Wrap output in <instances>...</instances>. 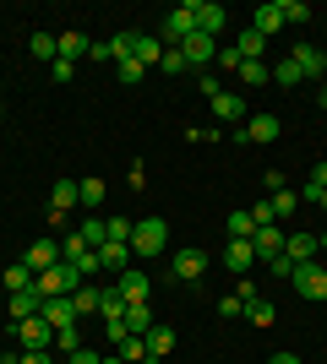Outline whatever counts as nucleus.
Listing matches in <instances>:
<instances>
[{
  "label": "nucleus",
  "mask_w": 327,
  "mask_h": 364,
  "mask_svg": "<svg viewBox=\"0 0 327 364\" xmlns=\"http://www.w3.org/2000/svg\"><path fill=\"white\" fill-rule=\"evenodd\" d=\"M0 364H6V353H0Z\"/></svg>",
  "instance_id": "13d9d810"
},
{
  "label": "nucleus",
  "mask_w": 327,
  "mask_h": 364,
  "mask_svg": "<svg viewBox=\"0 0 327 364\" xmlns=\"http://www.w3.org/2000/svg\"><path fill=\"white\" fill-rule=\"evenodd\" d=\"M279 11H284V22H311V6H306V0H279Z\"/></svg>",
  "instance_id": "a19ab883"
},
{
  "label": "nucleus",
  "mask_w": 327,
  "mask_h": 364,
  "mask_svg": "<svg viewBox=\"0 0 327 364\" xmlns=\"http://www.w3.org/2000/svg\"><path fill=\"white\" fill-rule=\"evenodd\" d=\"M246 321H251V326H273V321H279V310L256 294V299H246Z\"/></svg>",
  "instance_id": "c85d7f7f"
},
{
  "label": "nucleus",
  "mask_w": 327,
  "mask_h": 364,
  "mask_svg": "<svg viewBox=\"0 0 327 364\" xmlns=\"http://www.w3.org/2000/svg\"><path fill=\"white\" fill-rule=\"evenodd\" d=\"M224 228H229V240H251V234H256V223H251V207H234V213L224 218Z\"/></svg>",
  "instance_id": "a878e982"
},
{
  "label": "nucleus",
  "mask_w": 327,
  "mask_h": 364,
  "mask_svg": "<svg viewBox=\"0 0 327 364\" xmlns=\"http://www.w3.org/2000/svg\"><path fill=\"white\" fill-rule=\"evenodd\" d=\"M322 304H327V299H322Z\"/></svg>",
  "instance_id": "bf43d9fd"
},
{
  "label": "nucleus",
  "mask_w": 327,
  "mask_h": 364,
  "mask_svg": "<svg viewBox=\"0 0 327 364\" xmlns=\"http://www.w3.org/2000/svg\"><path fill=\"white\" fill-rule=\"evenodd\" d=\"M240 87H267V82H273V65H262V60H240Z\"/></svg>",
  "instance_id": "393cba45"
},
{
  "label": "nucleus",
  "mask_w": 327,
  "mask_h": 364,
  "mask_svg": "<svg viewBox=\"0 0 327 364\" xmlns=\"http://www.w3.org/2000/svg\"><path fill=\"white\" fill-rule=\"evenodd\" d=\"M55 49H61V60H77V55H88V38H82V33H61Z\"/></svg>",
  "instance_id": "72a5a7b5"
},
{
  "label": "nucleus",
  "mask_w": 327,
  "mask_h": 364,
  "mask_svg": "<svg viewBox=\"0 0 327 364\" xmlns=\"http://www.w3.org/2000/svg\"><path fill=\"white\" fill-rule=\"evenodd\" d=\"M234 49H240V60H262V49H267V38L256 28H246L240 38H234Z\"/></svg>",
  "instance_id": "cd10ccee"
},
{
  "label": "nucleus",
  "mask_w": 327,
  "mask_h": 364,
  "mask_svg": "<svg viewBox=\"0 0 327 364\" xmlns=\"http://www.w3.org/2000/svg\"><path fill=\"white\" fill-rule=\"evenodd\" d=\"M218 316H246V299H240V294H224V299H218Z\"/></svg>",
  "instance_id": "a18cd8bd"
},
{
  "label": "nucleus",
  "mask_w": 327,
  "mask_h": 364,
  "mask_svg": "<svg viewBox=\"0 0 327 364\" xmlns=\"http://www.w3.org/2000/svg\"><path fill=\"white\" fill-rule=\"evenodd\" d=\"M213 114H218V120H224V125H240V120H246V98L224 87V92H218V98H213Z\"/></svg>",
  "instance_id": "a211bd4d"
},
{
  "label": "nucleus",
  "mask_w": 327,
  "mask_h": 364,
  "mask_svg": "<svg viewBox=\"0 0 327 364\" xmlns=\"http://www.w3.org/2000/svg\"><path fill=\"white\" fill-rule=\"evenodd\" d=\"M98 316H104V326L125 321V294L120 289H104V294H98Z\"/></svg>",
  "instance_id": "5701e85b"
},
{
  "label": "nucleus",
  "mask_w": 327,
  "mask_h": 364,
  "mask_svg": "<svg viewBox=\"0 0 327 364\" xmlns=\"http://www.w3.org/2000/svg\"><path fill=\"white\" fill-rule=\"evenodd\" d=\"M33 60H61V49H55V33H33Z\"/></svg>",
  "instance_id": "c9c22d12"
},
{
  "label": "nucleus",
  "mask_w": 327,
  "mask_h": 364,
  "mask_svg": "<svg viewBox=\"0 0 327 364\" xmlns=\"http://www.w3.org/2000/svg\"><path fill=\"white\" fill-rule=\"evenodd\" d=\"M316 250H322L316 234H300V228H295V234H284V256L295 261V267H300V261H316Z\"/></svg>",
  "instance_id": "f3484780"
},
{
  "label": "nucleus",
  "mask_w": 327,
  "mask_h": 364,
  "mask_svg": "<svg viewBox=\"0 0 327 364\" xmlns=\"http://www.w3.org/2000/svg\"><path fill=\"white\" fill-rule=\"evenodd\" d=\"M98 267L104 272H125L131 267V240H104L98 245Z\"/></svg>",
  "instance_id": "2eb2a0df"
},
{
  "label": "nucleus",
  "mask_w": 327,
  "mask_h": 364,
  "mask_svg": "<svg viewBox=\"0 0 327 364\" xmlns=\"http://www.w3.org/2000/svg\"><path fill=\"white\" fill-rule=\"evenodd\" d=\"M38 310H44V294H38V289H16L11 299H6V316H11V326H16V321H33Z\"/></svg>",
  "instance_id": "9b49d317"
},
{
  "label": "nucleus",
  "mask_w": 327,
  "mask_h": 364,
  "mask_svg": "<svg viewBox=\"0 0 327 364\" xmlns=\"http://www.w3.org/2000/svg\"><path fill=\"white\" fill-rule=\"evenodd\" d=\"M316 201H322V213H327V191H322V196H316Z\"/></svg>",
  "instance_id": "6e6d98bb"
},
{
  "label": "nucleus",
  "mask_w": 327,
  "mask_h": 364,
  "mask_svg": "<svg viewBox=\"0 0 327 364\" xmlns=\"http://www.w3.org/2000/svg\"><path fill=\"white\" fill-rule=\"evenodd\" d=\"M61 364H104V359H98V353L93 348H77V353H66V359Z\"/></svg>",
  "instance_id": "3c124183"
},
{
  "label": "nucleus",
  "mask_w": 327,
  "mask_h": 364,
  "mask_svg": "<svg viewBox=\"0 0 327 364\" xmlns=\"http://www.w3.org/2000/svg\"><path fill=\"white\" fill-rule=\"evenodd\" d=\"M279 131H284L279 114H251V120L234 125V141L240 147H267V141H279Z\"/></svg>",
  "instance_id": "f03ea898"
},
{
  "label": "nucleus",
  "mask_w": 327,
  "mask_h": 364,
  "mask_svg": "<svg viewBox=\"0 0 327 364\" xmlns=\"http://www.w3.org/2000/svg\"><path fill=\"white\" fill-rule=\"evenodd\" d=\"M267 201H273V218H295V207H300L295 191H279V196H267Z\"/></svg>",
  "instance_id": "ea45409f"
},
{
  "label": "nucleus",
  "mask_w": 327,
  "mask_h": 364,
  "mask_svg": "<svg viewBox=\"0 0 327 364\" xmlns=\"http://www.w3.org/2000/svg\"><path fill=\"white\" fill-rule=\"evenodd\" d=\"M267 364H300V359H295V353H273Z\"/></svg>",
  "instance_id": "603ef678"
},
{
  "label": "nucleus",
  "mask_w": 327,
  "mask_h": 364,
  "mask_svg": "<svg viewBox=\"0 0 327 364\" xmlns=\"http://www.w3.org/2000/svg\"><path fill=\"white\" fill-rule=\"evenodd\" d=\"M115 348H120V364H147V343L142 337H120Z\"/></svg>",
  "instance_id": "473e14b6"
},
{
  "label": "nucleus",
  "mask_w": 327,
  "mask_h": 364,
  "mask_svg": "<svg viewBox=\"0 0 327 364\" xmlns=\"http://www.w3.org/2000/svg\"><path fill=\"white\" fill-rule=\"evenodd\" d=\"M224 267H229L234 277L256 272V250H251V240H229V245H224Z\"/></svg>",
  "instance_id": "1a4fd4ad"
},
{
  "label": "nucleus",
  "mask_w": 327,
  "mask_h": 364,
  "mask_svg": "<svg viewBox=\"0 0 327 364\" xmlns=\"http://www.w3.org/2000/svg\"><path fill=\"white\" fill-rule=\"evenodd\" d=\"M120 294H125V304H147V294H153V283L142 272H120Z\"/></svg>",
  "instance_id": "4be33fe9"
},
{
  "label": "nucleus",
  "mask_w": 327,
  "mask_h": 364,
  "mask_svg": "<svg viewBox=\"0 0 327 364\" xmlns=\"http://www.w3.org/2000/svg\"><path fill=\"white\" fill-rule=\"evenodd\" d=\"M142 343H147V359H170V353H175V332H170V326H153Z\"/></svg>",
  "instance_id": "b1692460"
},
{
  "label": "nucleus",
  "mask_w": 327,
  "mask_h": 364,
  "mask_svg": "<svg viewBox=\"0 0 327 364\" xmlns=\"http://www.w3.org/2000/svg\"><path fill=\"white\" fill-rule=\"evenodd\" d=\"M77 234H82V240H88V245H93V250H98V245L109 240V228H104V218H82V223H77Z\"/></svg>",
  "instance_id": "f704fd0d"
},
{
  "label": "nucleus",
  "mask_w": 327,
  "mask_h": 364,
  "mask_svg": "<svg viewBox=\"0 0 327 364\" xmlns=\"http://www.w3.org/2000/svg\"><path fill=\"white\" fill-rule=\"evenodd\" d=\"M55 261H61V245H55V240H33V245H28V256H22V267L38 277V272H49Z\"/></svg>",
  "instance_id": "ddd939ff"
},
{
  "label": "nucleus",
  "mask_w": 327,
  "mask_h": 364,
  "mask_svg": "<svg viewBox=\"0 0 327 364\" xmlns=\"http://www.w3.org/2000/svg\"><path fill=\"white\" fill-rule=\"evenodd\" d=\"M197 82H202V98H207V104H213L218 92H224V82H218V76H213V71H202V76H197Z\"/></svg>",
  "instance_id": "de8ad7c7"
},
{
  "label": "nucleus",
  "mask_w": 327,
  "mask_h": 364,
  "mask_svg": "<svg viewBox=\"0 0 327 364\" xmlns=\"http://www.w3.org/2000/svg\"><path fill=\"white\" fill-rule=\"evenodd\" d=\"M104 196H109V185L98 180V174H88V180L77 185V201H82V207H98V201H104Z\"/></svg>",
  "instance_id": "c756f323"
},
{
  "label": "nucleus",
  "mask_w": 327,
  "mask_h": 364,
  "mask_svg": "<svg viewBox=\"0 0 327 364\" xmlns=\"http://www.w3.org/2000/svg\"><path fill=\"white\" fill-rule=\"evenodd\" d=\"M164 240H170V223L164 218H142L137 228H131V256H164Z\"/></svg>",
  "instance_id": "f257e3e1"
},
{
  "label": "nucleus",
  "mask_w": 327,
  "mask_h": 364,
  "mask_svg": "<svg viewBox=\"0 0 327 364\" xmlns=\"http://www.w3.org/2000/svg\"><path fill=\"white\" fill-rule=\"evenodd\" d=\"M98 294H104L98 283H82V289L71 294V304H77V316H98Z\"/></svg>",
  "instance_id": "7c9ffc66"
},
{
  "label": "nucleus",
  "mask_w": 327,
  "mask_h": 364,
  "mask_svg": "<svg viewBox=\"0 0 327 364\" xmlns=\"http://www.w3.org/2000/svg\"><path fill=\"white\" fill-rule=\"evenodd\" d=\"M104 228H109V240H131V218H104Z\"/></svg>",
  "instance_id": "c03bdc74"
},
{
  "label": "nucleus",
  "mask_w": 327,
  "mask_h": 364,
  "mask_svg": "<svg viewBox=\"0 0 327 364\" xmlns=\"http://www.w3.org/2000/svg\"><path fill=\"white\" fill-rule=\"evenodd\" d=\"M49 207L71 213V207H77V180H55V185H49Z\"/></svg>",
  "instance_id": "bb28decb"
},
{
  "label": "nucleus",
  "mask_w": 327,
  "mask_h": 364,
  "mask_svg": "<svg viewBox=\"0 0 327 364\" xmlns=\"http://www.w3.org/2000/svg\"><path fill=\"white\" fill-rule=\"evenodd\" d=\"M213 65H218V71H240V49H234V44H229V49H218V60H213Z\"/></svg>",
  "instance_id": "49530a36"
},
{
  "label": "nucleus",
  "mask_w": 327,
  "mask_h": 364,
  "mask_svg": "<svg viewBox=\"0 0 327 364\" xmlns=\"http://www.w3.org/2000/svg\"><path fill=\"white\" fill-rule=\"evenodd\" d=\"M289 60L300 65V76H327V55L316 44H295V49H289Z\"/></svg>",
  "instance_id": "dca6fc26"
},
{
  "label": "nucleus",
  "mask_w": 327,
  "mask_h": 364,
  "mask_svg": "<svg viewBox=\"0 0 327 364\" xmlns=\"http://www.w3.org/2000/svg\"><path fill=\"white\" fill-rule=\"evenodd\" d=\"M153 326V304H125V337H147Z\"/></svg>",
  "instance_id": "6ab92c4d"
},
{
  "label": "nucleus",
  "mask_w": 327,
  "mask_h": 364,
  "mask_svg": "<svg viewBox=\"0 0 327 364\" xmlns=\"http://www.w3.org/2000/svg\"><path fill=\"white\" fill-rule=\"evenodd\" d=\"M180 55H186V65H202V71H213V60H218V44L207 38V33H191L186 44H180Z\"/></svg>",
  "instance_id": "9d476101"
},
{
  "label": "nucleus",
  "mask_w": 327,
  "mask_h": 364,
  "mask_svg": "<svg viewBox=\"0 0 327 364\" xmlns=\"http://www.w3.org/2000/svg\"><path fill=\"white\" fill-rule=\"evenodd\" d=\"M158 65H164V76H180V71H191L180 49H164V60H158Z\"/></svg>",
  "instance_id": "79ce46f5"
},
{
  "label": "nucleus",
  "mask_w": 327,
  "mask_h": 364,
  "mask_svg": "<svg viewBox=\"0 0 327 364\" xmlns=\"http://www.w3.org/2000/svg\"><path fill=\"white\" fill-rule=\"evenodd\" d=\"M33 289L44 294V299H55V294H77V289H82V272L71 267V261H55L49 272H38V277H33Z\"/></svg>",
  "instance_id": "7ed1b4c3"
},
{
  "label": "nucleus",
  "mask_w": 327,
  "mask_h": 364,
  "mask_svg": "<svg viewBox=\"0 0 327 364\" xmlns=\"http://www.w3.org/2000/svg\"><path fill=\"white\" fill-rule=\"evenodd\" d=\"M191 33H197V22H191V0H186V6H175V11L164 16V33H158V38H164V49H180Z\"/></svg>",
  "instance_id": "423d86ee"
},
{
  "label": "nucleus",
  "mask_w": 327,
  "mask_h": 364,
  "mask_svg": "<svg viewBox=\"0 0 327 364\" xmlns=\"http://www.w3.org/2000/svg\"><path fill=\"white\" fill-rule=\"evenodd\" d=\"M191 22H197V33H207V38H213V33L229 22V11H224L218 0H191Z\"/></svg>",
  "instance_id": "6e6552de"
},
{
  "label": "nucleus",
  "mask_w": 327,
  "mask_h": 364,
  "mask_svg": "<svg viewBox=\"0 0 327 364\" xmlns=\"http://www.w3.org/2000/svg\"><path fill=\"white\" fill-rule=\"evenodd\" d=\"M16 337H22V348H49V353H55V326H49L44 316L16 321Z\"/></svg>",
  "instance_id": "0eeeda50"
},
{
  "label": "nucleus",
  "mask_w": 327,
  "mask_h": 364,
  "mask_svg": "<svg viewBox=\"0 0 327 364\" xmlns=\"http://www.w3.org/2000/svg\"><path fill=\"white\" fill-rule=\"evenodd\" d=\"M131 60L158 65V60H164V38H158V33H137V49H131Z\"/></svg>",
  "instance_id": "412c9836"
},
{
  "label": "nucleus",
  "mask_w": 327,
  "mask_h": 364,
  "mask_svg": "<svg viewBox=\"0 0 327 364\" xmlns=\"http://www.w3.org/2000/svg\"><path fill=\"white\" fill-rule=\"evenodd\" d=\"M289 283H295L300 299H327V267H316V261H300L289 272Z\"/></svg>",
  "instance_id": "20e7f679"
},
{
  "label": "nucleus",
  "mask_w": 327,
  "mask_h": 364,
  "mask_svg": "<svg viewBox=\"0 0 327 364\" xmlns=\"http://www.w3.org/2000/svg\"><path fill=\"white\" fill-rule=\"evenodd\" d=\"M38 316L61 332V326H77V304H71V294H55V299H44V310H38Z\"/></svg>",
  "instance_id": "4468645a"
},
{
  "label": "nucleus",
  "mask_w": 327,
  "mask_h": 364,
  "mask_svg": "<svg viewBox=\"0 0 327 364\" xmlns=\"http://www.w3.org/2000/svg\"><path fill=\"white\" fill-rule=\"evenodd\" d=\"M142 76H147V65H142V60H120V82H125V87H137Z\"/></svg>",
  "instance_id": "37998d69"
},
{
  "label": "nucleus",
  "mask_w": 327,
  "mask_h": 364,
  "mask_svg": "<svg viewBox=\"0 0 327 364\" xmlns=\"http://www.w3.org/2000/svg\"><path fill=\"white\" fill-rule=\"evenodd\" d=\"M267 267H273V277H284V283H289V272H295V261L284 256V250H279V256H273V261H267Z\"/></svg>",
  "instance_id": "8fccbe9b"
},
{
  "label": "nucleus",
  "mask_w": 327,
  "mask_h": 364,
  "mask_svg": "<svg viewBox=\"0 0 327 364\" xmlns=\"http://www.w3.org/2000/svg\"><path fill=\"white\" fill-rule=\"evenodd\" d=\"M0 283H6V294H16V289H33V272L22 267V261H11V267L0 272Z\"/></svg>",
  "instance_id": "2f4dec72"
},
{
  "label": "nucleus",
  "mask_w": 327,
  "mask_h": 364,
  "mask_svg": "<svg viewBox=\"0 0 327 364\" xmlns=\"http://www.w3.org/2000/svg\"><path fill=\"white\" fill-rule=\"evenodd\" d=\"M322 191H327V158H322V164H311V180H306V191H300V196H306V201H316Z\"/></svg>",
  "instance_id": "e433bc0d"
},
{
  "label": "nucleus",
  "mask_w": 327,
  "mask_h": 364,
  "mask_svg": "<svg viewBox=\"0 0 327 364\" xmlns=\"http://www.w3.org/2000/svg\"><path fill=\"white\" fill-rule=\"evenodd\" d=\"M284 234H289V228H279V223H262L256 228V234H251V250H256V261H273L284 250Z\"/></svg>",
  "instance_id": "f8f14e48"
},
{
  "label": "nucleus",
  "mask_w": 327,
  "mask_h": 364,
  "mask_svg": "<svg viewBox=\"0 0 327 364\" xmlns=\"http://www.w3.org/2000/svg\"><path fill=\"white\" fill-rule=\"evenodd\" d=\"M77 348H82L77 326H61V332H55V353H61V359H66V353H77Z\"/></svg>",
  "instance_id": "58836bf2"
},
{
  "label": "nucleus",
  "mask_w": 327,
  "mask_h": 364,
  "mask_svg": "<svg viewBox=\"0 0 327 364\" xmlns=\"http://www.w3.org/2000/svg\"><path fill=\"white\" fill-rule=\"evenodd\" d=\"M316 104H322V109H327V76H322V98H316Z\"/></svg>",
  "instance_id": "864d4df0"
},
{
  "label": "nucleus",
  "mask_w": 327,
  "mask_h": 364,
  "mask_svg": "<svg viewBox=\"0 0 327 364\" xmlns=\"http://www.w3.org/2000/svg\"><path fill=\"white\" fill-rule=\"evenodd\" d=\"M251 223L262 228V223H279V218H273V201H256V207H251Z\"/></svg>",
  "instance_id": "09e8293b"
},
{
  "label": "nucleus",
  "mask_w": 327,
  "mask_h": 364,
  "mask_svg": "<svg viewBox=\"0 0 327 364\" xmlns=\"http://www.w3.org/2000/svg\"><path fill=\"white\" fill-rule=\"evenodd\" d=\"M273 82H279V87H300L306 76H300V65H295V60H279V65H273Z\"/></svg>",
  "instance_id": "4c0bfd02"
},
{
  "label": "nucleus",
  "mask_w": 327,
  "mask_h": 364,
  "mask_svg": "<svg viewBox=\"0 0 327 364\" xmlns=\"http://www.w3.org/2000/svg\"><path fill=\"white\" fill-rule=\"evenodd\" d=\"M316 245H322V250H327V228H322V234H316Z\"/></svg>",
  "instance_id": "5fc2aeb1"
},
{
  "label": "nucleus",
  "mask_w": 327,
  "mask_h": 364,
  "mask_svg": "<svg viewBox=\"0 0 327 364\" xmlns=\"http://www.w3.org/2000/svg\"><path fill=\"white\" fill-rule=\"evenodd\" d=\"M251 28L262 33V38H273V33L284 28V11H279V0H267V6H256V16H251Z\"/></svg>",
  "instance_id": "aec40b11"
},
{
  "label": "nucleus",
  "mask_w": 327,
  "mask_h": 364,
  "mask_svg": "<svg viewBox=\"0 0 327 364\" xmlns=\"http://www.w3.org/2000/svg\"><path fill=\"white\" fill-rule=\"evenodd\" d=\"M147 364H164V359H147Z\"/></svg>",
  "instance_id": "4d7b16f0"
},
{
  "label": "nucleus",
  "mask_w": 327,
  "mask_h": 364,
  "mask_svg": "<svg viewBox=\"0 0 327 364\" xmlns=\"http://www.w3.org/2000/svg\"><path fill=\"white\" fill-rule=\"evenodd\" d=\"M207 272V250H197V245H180L170 261V277H180V283H197V277Z\"/></svg>",
  "instance_id": "39448f33"
}]
</instances>
